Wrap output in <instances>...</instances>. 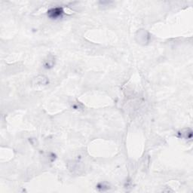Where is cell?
<instances>
[{"mask_svg": "<svg viewBox=\"0 0 193 193\" xmlns=\"http://www.w3.org/2000/svg\"><path fill=\"white\" fill-rule=\"evenodd\" d=\"M62 13V9H60V8H56V9H51V10L48 12V15H49L51 18H59L60 16H61Z\"/></svg>", "mask_w": 193, "mask_h": 193, "instance_id": "cell-1", "label": "cell"}]
</instances>
